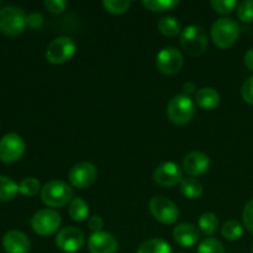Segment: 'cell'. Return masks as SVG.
Listing matches in <instances>:
<instances>
[{"label":"cell","mask_w":253,"mask_h":253,"mask_svg":"<svg viewBox=\"0 0 253 253\" xmlns=\"http://www.w3.org/2000/svg\"><path fill=\"white\" fill-rule=\"evenodd\" d=\"M183 88H184L185 95L189 96V94H192L193 91H194L195 85H194V84H193V83H185V84H184V86H183Z\"/></svg>","instance_id":"cell-38"},{"label":"cell","mask_w":253,"mask_h":253,"mask_svg":"<svg viewBox=\"0 0 253 253\" xmlns=\"http://www.w3.org/2000/svg\"><path fill=\"white\" fill-rule=\"evenodd\" d=\"M221 234L224 239L229 240V241H236V240L241 239L244 235V227L236 220H229L222 225Z\"/></svg>","instance_id":"cell-25"},{"label":"cell","mask_w":253,"mask_h":253,"mask_svg":"<svg viewBox=\"0 0 253 253\" xmlns=\"http://www.w3.org/2000/svg\"><path fill=\"white\" fill-rule=\"evenodd\" d=\"M183 63L184 61L182 53L174 47H165L158 52L156 57V66L158 71L167 76L178 73L182 69Z\"/></svg>","instance_id":"cell-10"},{"label":"cell","mask_w":253,"mask_h":253,"mask_svg":"<svg viewBox=\"0 0 253 253\" xmlns=\"http://www.w3.org/2000/svg\"><path fill=\"white\" fill-rule=\"evenodd\" d=\"M217 227H219V219H217V216L214 212H204V214H202V216L199 217L198 229H199L200 232H203L205 236H212V235L217 231Z\"/></svg>","instance_id":"cell-22"},{"label":"cell","mask_w":253,"mask_h":253,"mask_svg":"<svg viewBox=\"0 0 253 253\" xmlns=\"http://www.w3.org/2000/svg\"><path fill=\"white\" fill-rule=\"evenodd\" d=\"M210 5L219 14H230L239 6L236 0H211Z\"/></svg>","instance_id":"cell-30"},{"label":"cell","mask_w":253,"mask_h":253,"mask_svg":"<svg viewBox=\"0 0 253 253\" xmlns=\"http://www.w3.org/2000/svg\"><path fill=\"white\" fill-rule=\"evenodd\" d=\"M27 25L32 29H40L43 25V16L39 12H32L27 16Z\"/></svg>","instance_id":"cell-35"},{"label":"cell","mask_w":253,"mask_h":253,"mask_svg":"<svg viewBox=\"0 0 253 253\" xmlns=\"http://www.w3.org/2000/svg\"><path fill=\"white\" fill-rule=\"evenodd\" d=\"M136 253H173L172 247L162 239L147 240L140 245Z\"/></svg>","instance_id":"cell-20"},{"label":"cell","mask_w":253,"mask_h":253,"mask_svg":"<svg viewBox=\"0 0 253 253\" xmlns=\"http://www.w3.org/2000/svg\"><path fill=\"white\" fill-rule=\"evenodd\" d=\"M242 98L246 103L253 104V76L250 77L249 79H246V82L244 83L241 89Z\"/></svg>","instance_id":"cell-34"},{"label":"cell","mask_w":253,"mask_h":253,"mask_svg":"<svg viewBox=\"0 0 253 253\" xmlns=\"http://www.w3.org/2000/svg\"><path fill=\"white\" fill-rule=\"evenodd\" d=\"M242 221H244L245 227L253 234V199L245 205L244 211H242Z\"/></svg>","instance_id":"cell-32"},{"label":"cell","mask_w":253,"mask_h":253,"mask_svg":"<svg viewBox=\"0 0 253 253\" xmlns=\"http://www.w3.org/2000/svg\"><path fill=\"white\" fill-rule=\"evenodd\" d=\"M76 42L68 36H61L52 40L46 49V59L52 64H63L76 53Z\"/></svg>","instance_id":"cell-6"},{"label":"cell","mask_w":253,"mask_h":253,"mask_svg":"<svg viewBox=\"0 0 253 253\" xmlns=\"http://www.w3.org/2000/svg\"><path fill=\"white\" fill-rule=\"evenodd\" d=\"M98 177L96 167L90 162H81L69 170V182L74 188L86 189L94 184Z\"/></svg>","instance_id":"cell-12"},{"label":"cell","mask_w":253,"mask_h":253,"mask_svg":"<svg viewBox=\"0 0 253 253\" xmlns=\"http://www.w3.org/2000/svg\"><path fill=\"white\" fill-rule=\"evenodd\" d=\"M44 6L52 14H61L66 10L67 2L64 0H46Z\"/></svg>","instance_id":"cell-33"},{"label":"cell","mask_w":253,"mask_h":253,"mask_svg":"<svg viewBox=\"0 0 253 253\" xmlns=\"http://www.w3.org/2000/svg\"><path fill=\"white\" fill-rule=\"evenodd\" d=\"M41 200L49 208L66 207L73 200V189L68 183L62 180H51L41 190Z\"/></svg>","instance_id":"cell-2"},{"label":"cell","mask_w":253,"mask_h":253,"mask_svg":"<svg viewBox=\"0 0 253 253\" xmlns=\"http://www.w3.org/2000/svg\"><path fill=\"white\" fill-rule=\"evenodd\" d=\"M180 192L188 199H199L203 195L204 188L199 180L194 178H187L180 182Z\"/></svg>","instance_id":"cell-21"},{"label":"cell","mask_w":253,"mask_h":253,"mask_svg":"<svg viewBox=\"0 0 253 253\" xmlns=\"http://www.w3.org/2000/svg\"><path fill=\"white\" fill-rule=\"evenodd\" d=\"M210 167V158L200 151H193L188 153L183 161V169L192 177H199L208 172Z\"/></svg>","instance_id":"cell-15"},{"label":"cell","mask_w":253,"mask_h":253,"mask_svg":"<svg viewBox=\"0 0 253 253\" xmlns=\"http://www.w3.org/2000/svg\"><path fill=\"white\" fill-rule=\"evenodd\" d=\"M142 5L153 12L169 11L179 5L178 0H143Z\"/></svg>","instance_id":"cell-26"},{"label":"cell","mask_w":253,"mask_h":253,"mask_svg":"<svg viewBox=\"0 0 253 253\" xmlns=\"http://www.w3.org/2000/svg\"><path fill=\"white\" fill-rule=\"evenodd\" d=\"M220 94L214 88L205 86L195 91V101L204 110H214L220 105Z\"/></svg>","instance_id":"cell-18"},{"label":"cell","mask_w":253,"mask_h":253,"mask_svg":"<svg viewBox=\"0 0 253 253\" xmlns=\"http://www.w3.org/2000/svg\"><path fill=\"white\" fill-rule=\"evenodd\" d=\"M240 36V25L230 17H220L212 24L211 39L216 47L221 49L234 46Z\"/></svg>","instance_id":"cell-1"},{"label":"cell","mask_w":253,"mask_h":253,"mask_svg":"<svg viewBox=\"0 0 253 253\" xmlns=\"http://www.w3.org/2000/svg\"><path fill=\"white\" fill-rule=\"evenodd\" d=\"M180 44L190 56H200L208 47V35L199 25H189L180 35Z\"/></svg>","instance_id":"cell-4"},{"label":"cell","mask_w":253,"mask_h":253,"mask_svg":"<svg viewBox=\"0 0 253 253\" xmlns=\"http://www.w3.org/2000/svg\"><path fill=\"white\" fill-rule=\"evenodd\" d=\"M157 27L162 35L167 37H174L180 32V24L175 17L163 16L158 20Z\"/></svg>","instance_id":"cell-24"},{"label":"cell","mask_w":253,"mask_h":253,"mask_svg":"<svg viewBox=\"0 0 253 253\" xmlns=\"http://www.w3.org/2000/svg\"><path fill=\"white\" fill-rule=\"evenodd\" d=\"M178 253H184V252H178Z\"/></svg>","instance_id":"cell-40"},{"label":"cell","mask_w":253,"mask_h":253,"mask_svg":"<svg viewBox=\"0 0 253 253\" xmlns=\"http://www.w3.org/2000/svg\"><path fill=\"white\" fill-rule=\"evenodd\" d=\"M17 193H19V184H16L10 177L0 175V202L12 200Z\"/></svg>","instance_id":"cell-23"},{"label":"cell","mask_w":253,"mask_h":253,"mask_svg":"<svg viewBox=\"0 0 253 253\" xmlns=\"http://www.w3.org/2000/svg\"><path fill=\"white\" fill-rule=\"evenodd\" d=\"M150 210L157 221L165 225H173L179 219V209L166 197H153L150 202Z\"/></svg>","instance_id":"cell-8"},{"label":"cell","mask_w":253,"mask_h":253,"mask_svg":"<svg viewBox=\"0 0 253 253\" xmlns=\"http://www.w3.org/2000/svg\"><path fill=\"white\" fill-rule=\"evenodd\" d=\"M27 16L19 6L7 5L0 9V31L7 36H16L25 31Z\"/></svg>","instance_id":"cell-3"},{"label":"cell","mask_w":253,"mask_h":253,"mask_svg":"<svg viewBox=\"0 0 253 253\" xmlns=\"http://www.w3.org/2000/svg\"><path fill=\"white\" fill-rule=\"evenodd\" d=\"M198 253H226V251H225L224 245L219 240L209 237L200 242L199 247H198Z\"/></svg>","instance_id":"cell-29"},{"label":"cell","mask_w":253,"mask_h":253,"mask_svg":"<svg viewBox=\"0 0 253 253\" xmlns=\"http://www.w3.org/2000/svg\"><path fill=\"white\" fill-rule=\"evenodd\" d=\"M25 141L17 133L10 132L0 138V161L5 163H14L19 161L25 153Z\"/></svg>","instance_id":"cell-9"},{"label":"cell","mask_w":253,"mask_h":253,"mask_svg":"<svg viewBox=\"0 0 253 253\" xmlns=\"http://www.w3.org/2000/svg\"><path fill=\"white\" fill-rule=\"evenodd\" d=\"M195 114L194 101L185 94L173 96L167 105V115L172 123L177 125H185L193 119Z\"/></svg>","instance_id":"cell-5"},{"label":"cell","mask_w":253,"mask_h":253,"mask_svg":"<svg viewBox=\"0 0 253 253\" xmlns=\"http://www.w3.org/2000/svg\"><path fill=\"white\" fill-rule=\"evenodd\" d=\"M153 179L158 185L165 188L174 187L183 180L182 168L174 162L161 163L153 173Z\"/></svg>","instance_id":"cell-13"},{"label":"cell","mask_w":253,"mask_h":253,"mask_svg":"<svg viewBox=\"0 0 253 253\" xmlns=\"http://www.w3.org/2000/svg\"><path fill=\"white\" fill-rule=\"evenodd\" d=\"M131 2L128 0H104L103 6L108 12L114 15L124 14L128 10Z\"/></svg>","instance_id":"cell-28"},{"label":"cell","mask_w":253,"mask_h":253,"mask_svg":"<svg viewBox=\"0 0 253 253\" xmlns=\"http://www.w3.org/2000/svg\"><path fill=\"white\" fill-rule=\"evenodd\" d=\"M252 253H253V246H252Z\"/></svg>","instance_id":"cell-39"},{"label":"cell","mask_w":253,"mask_h":253,"mask_svg":"<svg viewBox=\"0 0 253 253\" xmlns=\"http://www.w3.org/2000/svg\"><path fill=\"white\" fill-rule=\"evenodd\" d=\"M237 16L241 21H253V0H245L237 6Z\"/></svg>","instance_id":"cell-31"},{"label":"cell","mask_w":253,"mask_h":253,"mask_svg":"<svg viewBox=\"0 0 253 253\" xmlns=\"http://www.w3.org/2000/svg\"><path fill=\"white\" fill-rule=\"evenodd\" d=\"M245 64H246L247 68L253 71V48L249 49L245 54Z\"/></svg>","instance_id":"cell-37"},{"label":"cell","mask_w":253,"mask_h":253,"mask_svg":"<svg viewBox=\"0 0 253 253\" xmlns=\"http://www.w3.org/2000/svg\"><path fill=\"white\" fill-rule=\"evenodd\" d=\"M88 226L93 232L101 231V229H103V226H104L103 219H101L99 215H94V216H91L90 219H89Z\"/></svg>","instance_id":"cell-36"},{"label":"cell","mask_w":253,"mask_h":253,"mask_svg":"<svg viewBox=\"0 0 253 253\" xmlns=\"http://www.w3.org/2000/svg\"><path fill=\"white\" fill-rule=\"evenodd\" d=\"M61 222V215L56 210L41 209L32 216L31 226L40 236H49L58 231Z\"/></svg>","instance_id":"cell-7"},{"label":"cell","mask_w":253,"mask_h":253,"mask_svg":"<svg viewBox=\"0 0 253 253\" xmlns=\"http://www.w3.org/2000/svg\"><path fill=\"white\" fill-rule=\"evenodd\" d=\"M2 247L6 253H29L31 244L24 232L11 230L2 237Z\"/></svg>","instance_id":"cell-16"},{"label":"cell","mask_w":253,"mask_h":253,"mask_svg":"<svg viewBox=\"0 0 253 253\" xmlns=\"http://www.w3.org/2000/svg\"><path fill=\"white\" fill-rule=\"evenodd\" d=\"M200 237V231L195 225L184 222V224L177 225L173 230V239L179 246L182 247H193L198 244Z\"/></svg>","instance_id":"cell-17"},{"label":"cell","mask_w":253,"mask_h":253,"mask_svg":"<svg viewBox=\"0 0 253 253\" xmlns=\"http://www.w3.org/2000/svg\"><path fill=\"white\" fill-rule=\"evenodd\" d=\"M85 244L84 234L74 226L63 227L56 236V245L59 250L66 253H76Z\"/></svg>","instance_id":"cell-11"},{"label":"cell","mask_w":253,"mask_h":253,"mask_svg":"<svg viewBox=\"0 0 253 253\" xmlns=\"http://www.w3.org/2000/svg\"><path fill=\"white\" fill-rule=\"evenodd\" d=\"M68 214L74 221H84L89 216V204L82 198H73V200L69 204Z\"/></svg>","instance_id":"cell-19"},{"label":"cell","mask_w":253,"mask_h":253,"mask_svg":"<svg viewBox=\"0 0 253 253\" xmlns=\"http://www.w3.org/2000/svg\"><path fill=\"white\" fill-rule=\"evenodd\" d=\"M40 190H42L41 184L40 180L35 177L25 178L19 183V193L25 197H35Z\"/></svg>","instance_id":"cell-27"},{"label":"cell","mask_w":253,"mask_h":253,"mask_svg":"<svg viewBox=\"0 0 253 253\" xmlns=\"http://www.w3.org/2000/svg\"><path fill=\"white\" fill-rule=\"evenodd\" d=\"M119 244L114 235L106 231L93 232L88 240V250L90 253H116Z\"/></svg>","instance_id":"cell-14"}]
</instances>
